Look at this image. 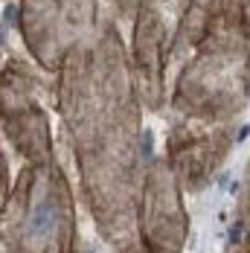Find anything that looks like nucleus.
Here are the masks:
<instances>
[{
	"label": "nucleus",
	"mask_w": 250,
	"mask_h": 253,
	"mask_svg": "<svg viewBox=\"0 0 250 253\" xmlns=\"http://www.w3.org/2000/svg\"><path fill=\"white\" fill-rule=\"evenodd\" d=\"M52 218H55V210H50V207L32 210V215H29V233L32 236H47L52 227Z\"/></svg>",
	"instance_id": "f257e3e1"
}]
</instances>
